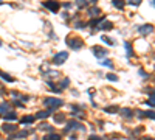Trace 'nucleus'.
<instances>
[{"mask_svg":"<svg viewBox=\"0 0 155 140\" xmlns=\"http://www.w3.org/2000/svg\"><path fill=\"white\" fill-rule=\"evenodd\" d=\"M92 50H93V55H95L98 59H103V58H106V56L109 55V52H107L106 48H101V47H98V45L93 47Z\"/></svg>","mask_w":155,"mask_h":140,"instance_id":"4","label":"nucleus"},{"mask_svg":"<svg viewBox=\"0 0 155 140\" xmlns=\"http://www.w3.org/2000/svg\"><path fill=\"white\" fill-rule=\"evenodd\" d=\"M68 83H70V80H68V78H65L62 83H60V89H62V87H67V86H68Z\"/></svg>","mask_w":155,"mask_h":140,"instance_id":"28","label":"nucleus"},{"mask_svg":"<svg viewBox=\"0 0 155 140\" xmlns=\"http://www.w3.org/2000/svg\"><path fill=\"white\" fill-rule=\"evenodd\" d=\"M44 6H45V8H48L50 11H53V13H57L59 8H60L59 2H44Z\"/></svg>","mask_w":155,"mask_h":140,"instance_id":"6","label":"nucleus"},{"mask_svg":"<svg viewBox=\"0 0 155 140\" xmlns=\"http://www.w3.org/2000/svg\"><path fill=\"white\" fill-rule=\"evenodd\" d=\"M0 45H2V42H0Z\"/></svg>","mask_w":155,"mask_h":140,"instance_id":"36","label":"nucleus"},{"mask_svg":"<svg viewBox=\"0 0 155 140\" xmlns=\"http://www.w3.org/2000/svg\"><path fill=\"white\" fill-rule=\"evenodd\" d=\"M101 39H103V42H104V44H107V45H113V41H112L109 36H103Z\"/></svg>","mask_w":155,"mask_h":140,"instance_id":"22","label":"nucleus"},{"mask_svg":"<svg viewBox=\"0 0 155 140\" xmlns=\"http://www.w3.org/2000/svg\"><path fill=\"white\" fill-rule=\"evenodd\" d=\"M146 103H147V106L152 108V106H154V95H151V98H149V100H147Z\"/></svg>","mask_w":155,"mask_h":140,"instance_id":"30","label":"nucleus"},{"mask_svg":"<svg viewBox=\"0 0 155 140\" xmlns=\"http://www.w3.org/2000/svg\"><path fill=\"white\" fill-rule=\"evenodd\" d=\"M104 111L106 112H118V108H115V106H107Z\"/></svg>","mask_w":155,"mask_h":140,"instance_id":"25","label":"nucleus"},{"mask_svg":"<svg viewBox=\"0 0 155 140\" xmlns=\"http://www.w3.org/2000/svg\"><path fill=\"white\" fill-rule=\"evenodd\" d=\"M70 129H81V131H84L82 125H81V123H78V122H75V120H71V122H68V123H67V126H65V131H70Z\"/></svg>","mask_w":155,"mask_h":140,"instance_id":"7","label":"nucleus"},{"mask_svg":"<svg viewBox=\"0 0 155 140\" xmlns=\"http://www.w3.org/2000/svg\"><path fill=\"white\" fill-rule=\"evenodd\" d=\"M50 114H51V111H40L36 114L34 118H47V117H50Z\"/></svg>","mask_w":155,"mask_h":140,"instance_id":"13","label":"nucleus"},{"mask_svg":"<svg viewBox=\"0 0 155 140\" xmlns=\"http://www.w3.org/2000/svg\"><path fill=\"white\" fill-rule=\"evenodd\" d=\"M3 118H5V120H9V122H16L17 120V115H16V112L12 111V112H8Z\"/></svg>","mask_w":155,"mask_h":140,"instance_id":"12","label":"nucleus"},{"mask_svg":"<svg viewBox=\"0 0 155 140\" xmlns=\"http://www.w3.org/2000/svg\"><path fill=\"white\" fill-rule=\"evenodd\" d=\"M53 118H55V122H56V123H62V122H65L64 114H55V115H53Z\"/></svg>","mask_w":155,"mask_h":140,"instance_id":"16","label":"nucleus"},{"mask_svg":"<svg viewBox=\"0 0 155 140\" xmlns=\"http://www.w3.org/2000/svg\"><path fill=\"white\" fill-rule=\"evenodd\" d=\"M99 13H101V11H99V8H98V6H93V8H90V10H89V14H90L92 17L99 16Z\"/></svg>","mask_w":155,"mask_h":140,"instance_id":"15","label":"nucleus"},{"mask_svg":"<svg viewBox=\"0 0 155 140\" xmlns=\"http://www.w3.org/2000/svg\"><path fill=\"white\" fill-rule=\"evenodd\" d=\"M34 120H36V118L33 115H26V117H23L22 120H20V123H22V125H31Z\"/></svg>","mask_w":155,"mask_h":140,"instance_id":"11","label":"nucleus"},{"mask_svg":"<svg viewBox=\"0 0 155 140\" xmlns=\"http://www.w3.org/2000/svg\"><path fill=\"white\" fill-rule=\"evenodd\" d=\"M113 5H115L116 8H124V3L121 2V0H113Z\"/></svg>","mask_w":155,"mask_h":140,"instance_id":"24","label":"nucleus"},{"mask_svg":"<svg viewBox=\"0 0 155 140\" xmlns=\"http://www.w3.org/2000/svg\"><path fill=\"white\" fill-rule=\"evenodd\" d=\"M129 3H130V5H133V6H135V5L138 6V5H140V2H138V0H137V2H135V0H130V2H129Z\"/></svg>","mask_w":155,"mask_h":140,"instance_id":"33","label":"nucleus"},{"mask_svg":"<svg viewBox=\"0 0 155 140\" xmlns=\"http://www.w3.org/2000/svg\"><path fill=\"white\" fill-rule=\"evenodd\" d=\"M42 140H60V136L59 134H48V136H45Z\"/></svg>","mask_w":155,"mask_h":140,"instance_id":"17","label":"nucleus"},{"mask_svg":"<svg viewBox=\"0 0 155 140\" xmlns=\"http://www.w3.org/2000/svg\"><path fill=\"white\" fill-rule=\"evenodd\" d=\"M143 140H154V139H151V137H144Z\"/></svg>","mask_w":155,"mask_h":140,"instance_id":"35","label":"nucleus"},{"mask_svg":"<svg viewBox=\"0 0 155 140\" xmlns=\"http://www.w3.org/2000/svg\"><path fill=\"white\" fill-rule=\"evenodd\" d=\"M89 140H101V139H99V137H96V136H92Z\"/></svg>","mask_w":155,"mask_h":140,"instance_id":"34","label":"nucleus"},{"mask_svg":"<svg viewBox=\"0 0 155 140\" xmlns=\"http://www.w3.org/2000/svg\"><path fill=\"white\" fill-rule=\"evenodd\" d=\"M40 129H44V131H50V132H51V131H53V126L45 125V123H44V125H40Z\"/></svg>","mask_w":155,"mask_h":140,"instance_id":"23","label":"nucleus"},{"mask_svg":"<svg viewBox=\"0 0 155 140\" xmlns=\"http://www.w3.org/2000/svg\"><path fill=\"white\" fill-rule=\"evenodd\" d=\"M98 24H99V20H96V19H93V20H90V22H89L90 27H98Z\"/></svg>","mask_w":155,"mask_h":140,"instance_id":"29","label":"nucleus"},{"mask_svg":"<svg viewBox=\"0 0 155 140\" xmlns=\"http://www.w3.org/2000/svg\"><path fill=\"white\" fill-rule=\"evenodd\" d=\"M2 129H3L5 132H11V131H16V126H14V125H11V123H5Z\"/></svg>","mask_w":155,"mask_h":140,"instance_id":"14","label":"nucleus"},{"mask_svg":"<svg viewBox=\"0 0 155 140\" xmlns=\"http://www.w3.org/2000/svg\"><path fill=\"white\" fill-rule=\"evenodd\" d=\"M84 22H79V20H78V22H75V28H84Z\"/></svg>","mask_w":155,"mask_h":140,"instance_id":"31","label":"nucleus"},{"mask_svg":"<svg viewBox=\"0 0 155 140\" xmlns=\"http://www.w3.org/2000/svg\"><path fill=\"white\" fill-rule=\"evenodd\" d=\"M140 75H141V76H143V78H147V75H146V72H144V70H143V69H140Z\"/></svg>","mask_w":155,"mask_h":140,"instance_id":"32","label":"nucleus"},{"mask_svg":"<svg viewBox=\"0 0 155 140\" xmlns=\"http://www.w3.org/2000/svg\"><path fill=\"white\" fill-rule=\"evenodd\" d=\"M124 47H126V50H127V56H132L133 55V50H132L130 42H124Z\"/></svg>","mask_w":155,"mask_h":140,"instance_id":"18","label":"nucleus"},{"mask_svg":"<svg viewBox=\"0 0 155 140\" xmlns=\"http://www.w3.org/2000/svg\"><path fill=\"white\" fill-rule=\"evenodd\" d=\"M0 5H2V2H0Z\"/></svg>","mask_w":155,"mask_h":140,"instance_id":"37","label":"nucleus"},{"mask_svg":"<svg viewBox=\"0 0 155 140\" xmlns=\"http://www.w3.org/2000/svg\"><path fill=\"white\" fill-rule=\"evenodd\" d=\"M67 58H68V53H67V52H60V53L55 55L53 62H55L56 66H60V64H64V62L67 61Z\"/></svg>","mask_w":155,"mask_h":140,"instance_id":"3","label":"nucleus"},{"mask_svg":"<svg viewBox=\"0 0 155 140\" xmlns=\"http://www.w3.org/2000/svg\"><path fill=\"white\" fill-rule=\"evenodd\" d=\"M28 136V131H19L17 134H11L9 137H8V140H12V139H23V137H26Z\"/></svg>","mask_w":155,"mask_h":140,"instance_id":"10","label":"nucleus"},{"mask_svg":"<svg viewBox=\"0 0 155 140\" xmlns=\"http://www.w3.org/2000/svg\"><path fill=\"white\" fill-rule=\"evenodd\" d=\"M152 25H141V27H138V31H140V34H143V36H147L149 33H152Z\"/></svg>","mask_w":155,"mask_h":140,"instance_id":"8","label":"nucleus"},{"mask_svg":"<svg viewBox=\"0 0 155 140\" xmlns=\"http://www.w3.org/2000/svg\"><path fill=\"white\" fill-rule=\"evenodd\" d=\"M98 28L99 30H112V22H109V20L103 19L101 22L98 24Z\"/></svg>","mask_w":155,"mask_h":140,"instance_id":"9","label":"nucleus"},{"mask_svg":"<svg viewBox=\"0 0 155 140\" xmlns=\"http://www.w3.org/2000/svg\"><path fill=\"white\" fill-rule=\"evenodd\" d=\"M121 115H123V117H127V118H130L132 117V111L130 109H121Z\"/></svg>","mask_w":155,"mask_h":140,"instance_id":"19","label":"nucleus"},{"mask_svg":"<svg viewBox=\"0 0 155 140\" xmlns=\"http://www.w3.org/2000/svg\"><path fill=\"white\" fill-rule=\"evenodd\" d=\"M44 104L48 108V111H53V109H57L62 106V100H59V98H45Z\"/></svg>","mask_w":155,"mask_h":140,"instance_id":"1","label":"nucleus"},{"mask_svg":"<svg viewBox=\"0 0 155 140\" xmlns=\"http://www.w3.org/2000/svg\"><path fill=\"white\" fill-rule=\"evenodd\" d=\"M67 45L70 48H73V50H79V48L82 47V41L79 38H68L67 39Z\"/></svg>","mask_w":155,"mask_h":140,"instance_id":"2","label":"nucleus"},{"mask_svg":"<svg viewBox=\"0 0 155 140\" xmlns=\"http://www.w3.org/2000/svg\"><path fill=\"white\" fill-rule=\"evenodd\" d=\"M57 76H60V73L55 72V70H50V72L47 73V78H57Z\"/></svg>","mask_w":155,"mask_h":140,"instance_id":"21","label":"nucleus"},{"mask_svg":"<svg viewBox=\"0 0 155 140\" xmlns=\"http://www.w3.org/2000/svg\"><path fill=\"white\" fill-rule=\"evenodd\" d=\"M103 66H106V67H113V64H112V61H109V59H104L103 62H101Z\"/></svg>","mask_w":155,"mask_h":140,"instance_id":"27","label":"nucleus"},{"mask_svg":"<svg viewBox=\"0 0 155 140\" xmlns=\"http://www.w3.org/2000/svg\"><path fill=\"white\" fill-rule=\"evenodd\" d=\"M8 112H12V106H11V103L5 101V103L0 104V117H5Z\"/></svg>","mask_w":155,"mask_h":140,"instance_id":"5","label":"nucleus"},{"mask_svg":"<svg viewBox=\"0 0 155 140\" xmlns=\"http://www.w3.org/2000/svg\"><path fill=\"white\" fill-rule=\"evenodd\" d=\"M107 78H109L110 81H118V76L115 73H109V75H107Z\"/></svg>","mask_w":155,"mask_h":140,"instance_id":"26","label":"nucleus"},{"mask_svg":"<svg viewBox=\"0 0 155 140\" xmlns=\"http://www.w3.org/2000/svg\"><path fill=\"white\" fill-rule=\"evenodd\" d=\"M0 76H2V78H3L5 81H9V83L14 81V78H12V76H9L8 73H5V72H0Z\"/></svg>","mask_w":155,"mask_h":140,"instance_id":"20","label":"nucleus"}]
</instances>
